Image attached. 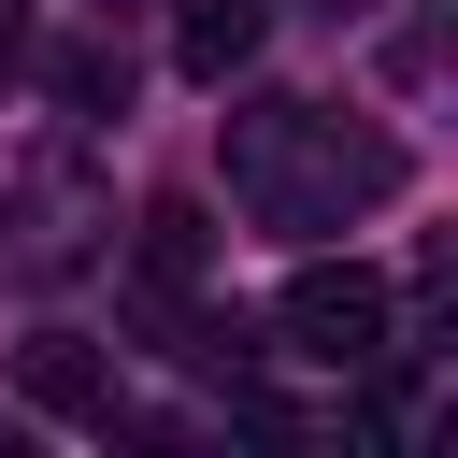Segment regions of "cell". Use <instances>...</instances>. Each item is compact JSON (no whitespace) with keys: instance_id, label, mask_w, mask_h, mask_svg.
Masks as SVG:
<instances>
[{"instance_id":"1","label":"cell","mask_w":458,"mask_h":458,"mask_svg":"<svg viewBox=\"0 0 458 458\" xmlns=\"http://www.w3.org/2000/svg\"><path fill=\"white\" fill-rule=\"evenodd\" d=\"M401 186V143L386 129H344L315 100H229V200L258 229H344Z\"/></svg>"},{"instance_id":"2","label":"cell","mask_w":458,"mask_h":458,"mask_svg":"<svg viewBox=\"0 0 458 458\" xmlns=\"http://www.w3.org/2000/svg\"><path fill=\"white\" fill-rule=\"evenodd\" d=\"M272 329H286V358H315V372H386V272L301 258L286 301H272Z\"/></svg>"},{"instance_id":"3","label":"cell","mask_w":458,"mask_h":458,"mask_svg":"<svg viewBox=\"0 0 458 458\" xmlns=\"http://www.w3.org/2000/svg\"><path fill=\"white\" fill-rule=\"evenodd\" d=\"M14 386H29V415H57V429H114V358H100L86 329H29Z\"/></svg>"},{"instance_id":"4","label":"cell","mask_w":458,"mask_h":458,"mask_svg":"<svg viewBox=\"0 0 458 458\" xmlns=\"http://www.w3.org/2000/svg\"><path fill=\"white\" fill-rule=\"evenodd\" d=\"M258 29H272V14H258V0H186V43H172V57H186V72H200V86H229V72H243V57H258Z\"/></svg>"},{"instance_id":"5","label":"cell","mask_w":458,"mask_h":458,"mask_svg":"<svg viewBox=\"0 0 458 458\" xmlns=\"http://www.w3.org/2000/svg\"><path fill=\"white\" fill-rule=\"evenodd\" d=\"M200 258H215L200 243V200H157L143 215V286H200Z\"/></svg>"}]
</instances>
